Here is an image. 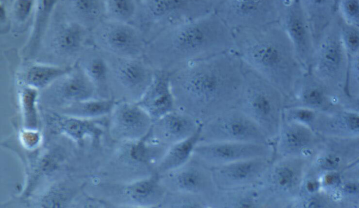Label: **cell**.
Listing matches in <instances>:
<instances>
[{
    "mask_svg": "<svg viewBox=\"0 0 359 208\" xmlns=\"http://www.w3.org/2000/svg\"><path fill=\"white\" fill-rule=\"evenodd\" d=\"M232 50V29L213 11L161 32L147 43L142 57L154 70L170 73Z\"/></svg>",
    "mask_w": 359,
    "mask_h": 208,
    "instance_id": "obj_2",
    "label": "cell"
},
{
    "mask_svg": "<svg viewBox=\"0 0 359 208\" xmlns=\"http://www.w3.org/2000/svg\"><path fill=\"white\" fill-rule=\"evenodd\" d=\"M278 22L289 37L299 62L308 71L316 45L310 24L299 0L279 1Z\"/></svg>",
    "mask_w": 359,
    "mask_h": 208,
    "instance_id": "obj_12",
    "label": "cell"
},
{
    "mask_svg": "<svg viewBox=\"0 0 359 208\" xmlns=\"http://www.w3.org/2000/svg\"><path fill=\"white\" fill-rule=\"evenodd\" d=\"M211 208L268 207L264 193L257 184L252 186L217 190L210 200Z\"/></svg>",
    "mask_w": 359,
    "mask_h": 208,
    "instance_id": "obj_29",
    "label": "cell"
},
{
    "mask_svg": "<svg viewBox=\"0 0 359 208\" xmlns=\"http://www.w3.org/2000/svg\"><path fill=\"white\" fill-rule=\"evenodd\" d=\"M73 190L66 184L55 183L39 196L36 206L41 207H65L72 202Z\"/></svg>",
    "mask_w": 359,
    "mask_h": 208,
    "instance_id": "obj_37",
    "label": "cell"
},
{
    "mask_svg": "<svg viewBox=\"0 0 359 208\" xmlns=\"http://www.w3.org/2000/svg\"><path fill=\"white\" fill-rule=\"evenodd\" d=\"M60 0H36L30 31L22 53L25 60H31L39 52Z\"/></svg>",
    "mask_w": 359,
    "mask_h": 208,
    "instance_id": "obj_27",
    "label": "cell"
},
{
    "mask_svg": "<svg viewBox=\"0 0 359 208\" xmlns=\"http://www.w3.org/2000/svg\"><path fill=\"white\" fill-rule=\"evenodd\" d=\"M193 157L211 169L239 160L258 158L274 157L271 144L236 141L199 143Z\"/></svg>",
    "mask_w": 359,
    "mask_h": 208,
    "instance_id": "obj_13",
    "label": "cell"
},
{
    "mask_svg": "<svg viewBox=\"0 0 359 208\" xmlns=\"http://www.w3.org/2000/svg\"><path fill=\"white\" fill-rule=\"evenodd\" d=\"M21 144L29 151L36 149L41 144L42 134L39 129H27L22 127L19 133Z\"/></svg>",
    "mask_w": 359,
    "mask_h": 208,
    "instance_id": "obj_49",
    "label": "cell"
},
{
    "mask_svg": "<svg viewBox=\"0 0 359 208\" xmlns=\"http://www.w3.org/2000/svg\"><path fill=\"white\" fill-rule=\"evenodd\" d=\"M133 22L142 32L147 43L161 32L214 11L210 0H137Z\"/></svg>",
    "mask_w": 359,
    "mask_h": 208,
    "instance_id": "obj_5",
    "label": "cell"
},
{
    "mask_svg": "<svg viewBox=\"0 0 359 208\" xmlns=\"http://www.w3.org/2000/svg\"><path fill=\"white\" fill-rule=\"evenodd\" d=\"M64 14L89 31L106 19L103 0H62Z\"/></svg>",
    "mask_w": 359,
    "mask_h": 208,
    "instance_id": "obj_30",
    "label": "cell"
},
{
    "mask_svg": "<svg viewBox=\"0 0 359 208\" xmlns=\"http://www.w3.org/2000/svg\"><path fill=\"white\" fill-rule=\"evenodd\" d=\"M160 176L167 191L197 194L210 200L217 190L212 169L193 156L182 166Z\"/></svg>",
    "mask_w": 359,
    "mask_h": 208,
    "instance_id": "obj_14",
    "label": "cell"
},
{
    "mask_svg": "<svg viewBox=\"0 0 359 208\" xmlns=\"http://www.w3.org/2000/svg\"><path fill=\"white\" fill-rule=\"evenodd\" d=\"M200 137L201 127L191 136L169 146L156 166L155 172L162 175L187 162L192 158Z\"/></svg>",
    "mask_w": 359,
    "mask_h": 208,
    "instance_id": "obj_32",
    "label": "cell"
},
{
    "mask_svg": "<svg viewBox=\"0 0 359 208\" xmlns=\"http://www.w3.org/2000/svg\"><path fill=\"white\" fill-rule=\"evenodd\" d=\"M135 102L154 121L175 110V101L169 72L155 70L150 85Z\"/></svg>",
    "mask_w": 359,
    "mask_h": 208,
    "instance_id": "obj_22",
    "label": "cell"
},
{
    "mask_svg": "<svg viewBox=\"0 0 359 208\" xmlns=\"http://www.w3.org/2000/svg\"><path fill=\"white\" fill-rule=\"evenodd\" d=\"M311 161L295 157H273L257 183L270 207H292L299 194Z\"/></svg>",
    "mask_w": 359,
    "mask_h": 208,
    "instance_id": "obj_6",
    "label": "cell"
},
{
    "mask_svg": "<svg viewBox=\"0 0 359 208\" xmlns=\"http://www.w3.org/2000/svg\"><path fill=\"white\" fill-rule=\"evenodd\" d=\"M106 18L133 23L137 11V0H103Z\"/></svg>",
    "mask_w": 359,
    "mask_h": 208,
    "instance_id": "obj_39",
    "label": "cell"
},
{
    "mask_svg": "<svg viewBox=\"0 0 359 208\" xmlns=\"http://www.w3.org/2000/svg\"><path fill=\"white\" fill-rule=\"evenodd\" d=\"M318 112L299 106H286L283 113V120L296 123L313 130Z\"/></svg>",
    "mask_w": 359,
    "mask_h": 208,
    "instance_id": "obj_43",
    "label": "cell"
},
{
    "mask_svg": "<svg viewBox=\"0 0 359 208\" xmlns=\"http://www.w3.org/2000/svg\"><path fill=\"white\" fill-rule=\"evenodd\" d=\"M210 1H211L213 3L214 6H215V4H217L219 0H210Z\"/></svg>",
    "mask_w": 359,
    "mask_h": 208,
    "instance_id": "obj_53",
    "label": "cell"
},
{
    "mask_svg": "<svg viewBox=\"0 0 359 208\" xmlns=\"http://www.w3.org/2000/svg\"><path fill=\"white\" fill-rule=\"evenodd\" d=\"M109 62L110 73L128 90L134 102H137L150 85L155 70L143 57L126 58L113 56Z\"/></svg>",
    "mask_w": 359,
    "mask_h": 208,
    "instance_id": "obj_21",
    "label": "cell"
},
{
    "mask_svg": "<svg viewBox=\"0 0 359 208\" xmlns=\"http://www.w3.org/2000/svg\"><path fill=\"white\" fill-rule=\"evenodd\" d=\"M323 137L306 126L284 120L273 142L274 157H295L310 160L318 153Z\"/></svg>",
    "mask_w": 359,
    "mask_h": 208,
    "instance_id": "obj_15",
    "label": "cell"
},
{
    "mask_svg": "<svg viewBox=\"0 0 359 208\" xmlns=\"http://www.w3.org/2000/svg\"><path fill=\"white\" fill-rule=\"evenodd\" d=\"M89 32L90 31L64 13L62 18H55L54 14L41 49L63 62L79 60Z\"/></svg>",
    "mask_w": 359,
    "mask_h": 208,
    "instance_id": "obj_11",
    "label": "cell"
},
{
    "mask_svg": "<svg viewBox=\"0 0 359 208\" xmlns=\"http://www.w3.org/2000/svg\"><path fill=\"white\" fill-rule=\"evenodd\" d=\"M160 207L208 208L210 200L205 196L178 191H167Z\"/></svg>",
    "mask_w": 359,
    "mask_h": 208,
    "instance_id": "obj_38",
    "label": "cell"
},
{
    "mask_svg": "<svg viewBox=\"0 0 359 208\" xmlns=\"http://www.w3.org/2000/svg\"><path fill=\"white\" fill-rule=\"evenodd\" d=\"M62 106L95 98L97 89L78 62L72 69L53 85Z\"/></svg>",
    "mask_w": 359,
    "mask_h": 208,
    "instance_id": "obj_25",
    "label": "cell"
},
{
    "mask_svg": "<svg viewBox=\"0 0 359 208\" xmlns=\"http://www.w3.org/2000/svg\"><path fill=\"white\" fill-rule=\"evenodd\" d=\"M322 190L330 196L334 193L343 181L342 174L338 171H325L320 173Z\"/></svg>",
    "mask_w": 359,
    "mask_h": 208,
    "instance_id": "obj_48",
    "label": "cell"
},
{
    "mask_svg": "<svg viewBox=\"0 0 359 208\" xmlns=\"http://www.w3.org/2000/svg\"><path fill=\"white\" fill-rule=\"evenodd\" d=\"M323 190L320 174L309 168L303 179L299 196L313 195Z\"/></svg>",
    "mask_w": 359,
    "mask_h": 208,
    "instance_id": "obj_47",
    "label": "cell"
},
{
    "mask_svg": "<svg viewBox=\"0 0 359 208\" xmlns=\"http://www.w3.org/2000/svg\"><path fill=\"white\" fill-rule=\"evenodd\" d=\"M273 158H249L212 169L217 190H231L257 184Z\"/></svg>",
    "mask_w": 359,
    "mask_h": 208,
    "instance_id": "obj_18",
    "label": "cell"
},
{
    "mask_svg": "<svg viewBox=\"0 0 359 208\" xmlns=\"http://www.w3.org/2000/svg\"><path fill=\"white\" fill-rule=\"evenodd\" d=\"M36 0H13L8 6L11 25L22 27L32 20Z\"/></svg>",
    "mask_w": 359,
    "mask_h": 208,
    "instance_id": "obj_41",
    "label": "cell"
},
{
    "mask_svg": "<svg viewBox=\"0 0 359 208\" xmlns=\"http://www.w3.org/2000/svg\"><path fill=\"white\" fill-rule=\"evenodd\" d=\"M307 17L315 45L337 14L334 0H299Z\"/></svg>",
    "mask_w": 359,
    "mask_h": 208,
    "instance_id": "obj_31",
    "label": "cell"
},
{
    "mask_svg": "<svg viewBox=\"0 0 359 208\" xmlns=\"http://www.w3.org/2000/svg\"><path fill=\"white\" fill-rule=\"evenodd\" d=\"M243 64V86L236 107L250 116L273 144L283 121L286 97L273 84Z\"/></svg>",
    "mask_w": 359,
    "mask_h": 208,
    "instance_id": "obj_4",
    "label": "cell"
},
{
    "mask_svg": "<svg viewBox=\"0 0 359 208\" xmlns=\"http://www.w3.org/2000/svg\"><path fill=\"white\" fill-rule=\"evenodd\" d=\"M348 56L342 44L335 18L316 45L309 71L335 92L344 95Z\"/></svg>",
    "mask_w": 359,
    "mask_h": 208,
    "instance_id": "obj_7",
    "label": "cell"
},
{
    "mask_svg": "<svg viewBox=\"0 0 359 208\" xmlns=\"http://www.w3.org/2000/svg\"><path fill=\"white\" fill-rule=\"evenodd\" d=\"M330 197L337 207H359V180L343 179Z\"/></svg>",
    "mask_w": 359,
    "mask_h": 208,
    "instance_id": "obj_40",
    "label": "cell"
},
{
    "mask_svg": "<svg viewBox=\"0 0 359 208\" xmlns=\"http://www.w3.org/2000/svg\"><path fill=\"white\" fill-rule=\"evenodd\" d=\"M0 6V22L2 32L4 28H10V26H11V21L9 14L8 6H6V3H4L3 1H1Z\"/></svg>",
    "mask_w": 359,
    "mask_h": 208,
    "instance_id": "obj_50",
    "label": "cell"
},
{
    "mask_svg": "<svg viewBox=\"0 0 359 208\" xmlns=\"http://www.w3.org/2000/svg\"><path fill=\"white\" fill-rule=\"evenodd\" d=\"M292 207L297 208H323L337 207L330 196L323 191L318 193L299 196Z\"/></svg>",
    "mask_w": 359,
    "mask_h": 208,
    "instance_id": "obj_44",
    "label": "cell"
},
{
    "mask_svg": "<svg viewBox=\"0 0 359 208\" xmlns=\"http://www.w3.org/2000/svg\"><path fill=\"white\" fill-rule=\"evenodd\" d=\"M215 141L273 144L259 125L238 107L223 111L201 124L199 143Z\"/></svg>",
    "mask_w": 359,
    "mask_h": 208,
    "instance_id": "obj_8",
    "label": "cell"
},
{
    "mask_svg": "<svg viewBox=\"0 0 359 208\" xmlns=\"http://www.w3.org/2000/svg\"><path fill=\"white\" fill-rule=\"evenodd\" d=\"M169 74L176 109L200 124L238 104L243 64L234 50L189 63Z\"/></svg>",
    "mask_w": 359,
    "mask_h": 208,
    "instance_id": "obj_1",
    "label": "cell"
},
{
    "mask_svg": "<svg viewBox=\"0 0 359 208\" xmlns=\"http://www.w3.org/2000/svg\"><path fill=\"white\" fill-rule=\"evenodd\" d=\"M109 115L110 135L112 139L121 142L145 137L154 122L149 115L133 101L116 102Z\"/></svg>",
    "mask_w": 359,
    "mask_h": 208,
    "instance_id": "obj_16",
    "label": "cell"
},
{
    "mask_svg": "<svg viewBox=\"0 0 359 208\" xmlns=\"http://www.w3.org/2000/svg\"><path fill=\"white\" fill-rule=\"evenodd\" d=\"M72 66L28 60L17 74L18 85H24L42 90L50 87L67 74Z\"/></svg>",
    "mask_w": 359,
    "mask_h": 208,
    "instance_id": "obj_28",
    "label": "cell"
},
{
    "mask_svg": "<svg viewBox=\"0 0 359 208\" xmlns=\"http://www.w3.org/2000/svg\"><path fill=\"white\" fill-rule=\"evenodd\" d=\"M18 85V101L22 127L38 130L40 126V117L38 108L39 90L27 85Z\"/></svg>",
    "mask_w": 359,
    "mask_h": 208,
    "instance_id": "obj_35",
    "label": "cell"
},
{
    "mask_svg": "<svg viewBox=\"0 0 359 208\" xmlns=\"http://www.w3.org/2000/svg\"><path fill=\"white\" fill-rule=\"evenodd\" d=\"M340 38L350 59L359 51V27L344 22L337 13Z\"/></svg>",
    "mask_w": 359,
    "mask_h": 208,
    "instance_id": "obj_42",
    "label": "cell"
},
{
    "mask_svg": "<svg viewBox=\"0 0 359 208\" xmlns=\"http://www.w3.org/2000/svg\"><path fill=\"white\" fill-rule=\"evenodd\" d=\"M341 106L359 113V97L344 95L341 100Z\"/></svg>",
    "mask_w": 359,
    "mask_h": 208,
    "instance_id": "obj_51",
    "label": "cell"
},
{
    "mask_svg": "<svg viewBox=\"0 0 359 208\" xmlns=\"http://www.w3.org/2000/svg\"><path fill=\"white\" fill-rule=\"evenodd\" d=\"M116 101L113 99L92 98L62 106L58 112L77 118L96 120L111 113Z\"/></svg>",
    "mask_w": 359,
    "mask_h": 208,
    "instance_id": "obj_33",
    "label": "cell"
},
{
    "mask_svg": "<svg viewBox=\"0 0 359 208\" xmlns=\"http://www.w3.org/2000/svg\"><path fill=\"white\" fill-rule=\"evenodd\" d=\"M313 130L323 137H359V113L342 106L318 112Z\"/></svg>",
    "mask_w": 359,
    "mask_h": 208,
    "instance_id": "obj_24",
    "label": "cell"
},
{
    "mask_svg": "<svg viewBox=\"0 0 359 208\" xmlns=\"http://www.w3.org/2000/svg\"><path fill=\"white\" fill-rule=\"evenodd\" d=\"M339 1V0H334V1H335V5H336V9H337V3H338V1Z\"/></svg>",
    "mask_w": 359,
    "mask_h": 208,
    "instance_id": "obj_54",
    "label": "cell"
},
{
    "mask_svg": "<svg viewBox=\"0 0 359 208\" xmlns=\"http://www.w3.org/2000/svg\"><path fill=\"white\" fill-rule=\"evenodd\" d=\"M121 190L123 197L138 207H160L167 193L156 172L124 185Z\"/></svg>",
    "mask_w": 359,
    "mask_h": 208,
    "instance_id": "obj_26",
    "label": "cell"
},
{
    "mask_svg": "<svg viewBox=\"0 0 359 208\" xmlns=\"http://www.w3.org/2000/svg\"><path fill=\"white\" fill-rule=\"evenodd\" d=\"M232 32L241 60L279 89L287 102L306 70L280 22Z\"/></svg>",
    "mask_w": 359,
    "mask_h": 208,
    "instance_id": "obj_3",
    "label": "cell"
},
{
    "mask_svg": "<svg viewBox=\"0 0 359 208\" xmlns=\"http://www.w3.org/2000/svg\"><path fill=\"white\" fill-rule=\"evenodd\" d=\"M343 96L333 91L309 71H306L286 106H299L318 112H326L341 107Z\"/></svg>",
    "mask_w": 359,
    "mask_h": 208,
    "instance_id": "obj_19",
    "label": "cell"
},
{
    "mask_svg": "<svg viewBox=\"0 0 359 208\" xmlns=\"http://www.w3.org/2000/svg\"><path fill=\"white\" fill-rule=\"evenodd\" d=\"M46 118L53 132L64 135L78 145H82L87 139L98 142L103 134L102 127L95 120L70 116L58 111L49 113Z\"/></svg>",
    "mask_w": 359,
    "mask_h": 208,
    "instance_id": "obj_23",
    "label": "cell"
},
{
    "mask_svg": "<svg viewBox=\"0 0 359 208\" xmlns=\"http://www.w3.org/2000/svg\"><path fill=\"white\" fill-rule=\"evenodd\" d=\"M358 160L359 137H323L321 147L311 162L309 169L318 174L325 171L343 172Z\"/></svg>",
    "mask_w": 359,
    "mask_h": 208,
    "instance_id": "obj_17",
    "label": "cell"
},
{
    "mask_svg": "<svg viewBox=\"0 0 359 208\" xmlns=\"http://www.w3.org/2000/svg\"><path fill=\"white\" fill-rule=\"evenodd\" d=\"M345 94L359 97V51L349 59Z\"/></svg>",
    "mask_w": 359,
    "mask_h": 208,
    "instance_id": "obj_46",
    "label": "cell"
},
{
    "mask_svg": "<svg viewBox=\"0 0 359 208\" xmlns=\"http://www.w3.org/2000/svg\"><path fill=\"white\" fill-rule=\"evenodd\" d=\"M90 34L95 46L111 56L143 57L147 41L141 30L133 23L106 18Z\"/></svg>",
    "mask_w": 359,
    "mask_h": 208,
    "instance_id": "obj_9",
    "label": "cell"
},
{
    "mask_svg": "<svg viewBox=\"0 0 359 208\" xmlns=\"http://www.w3.org/2000/svg\"><path fill=\"white\" fill-rule=\"evenodd\" d=\"M90 51L79 58L78 63L94 83L97 91L107 84L110 68L109 62L99 52Z\"/></svg>",
    "mask_w": 359,
    "mask_h": 208,
    "instance_id": "obj_36",
    "label": "cell"
},
{
    "mask_svg": "<svg viewBox=\"0 0 359 208\" xmlns=\"http://www.w3.org/2000/svg\"><path fill=\"white\" fill-rule=\"evenodd\" d=\"M201 125L190 115L175 109L153 122L147 139L168 148L194 134Z\"/></svg>",
    "mask_w": 359,
    "mask_h": 208,
    "instance_id": "obj_20",
    "label": "cell"
},
{
    "mask_svg": "<svg viewBox=\"0 0 359 208\" xmlns=\"http://www.w3.org/2000/svg\"><path fill=\"white\" fill-rule=\"evenodd\" d=\"M337 13L346 23L359 27V0H339Z\"/></svg>",
    "mask_w": 359,
    "mask_h": 208,
    "instance_id": "obj_45",
    "label": "cell"
},
{
    "mask_svg": "<svg viewBox=\"0 0 359 208\" xmlns=\"http://www.w3.org/2000/svg\"><path fill=\"white\" fill-rule=\"evenodd\" d=\"M215 12L232 29L278 21L279 0H219Z\"/></svg>",
    "mask_w": 359,
    "mask_h": 208,
    "instance_id": "obj_10",
    "label": "cell"
},
{
    "mask_svg": "<svg viewBox=\"0 0 359 208\" xmlns=\"http://www.w3.org/2000/svg\"><path fill=\"white\" fill-rule=\"evenodd\" d=\"M344 179L359 180V160L341 172Z\"/></svg>",
    "mask_w": 359,
    "mask_h": 208,
    "instance_id": "obj_52",
    "label": "cell"
},
{
    "mask_svg": "<svg viewBox=\"0 0 359 208\" xmlns=\"http://www.w3.org/2000/svg\"><path fill=\"white\" fill-rule=\"evenodd\" d=\"M63 154L57 149L43 153L35 161L25 185L23 197H28L37 186L39 181L56 171L63 162Z\"/></svg>",
    "mask_w": 359,
    "mask_h": 208,
    "instance_id": "obj_34",
    "label": "cell"
}]
</instances>
